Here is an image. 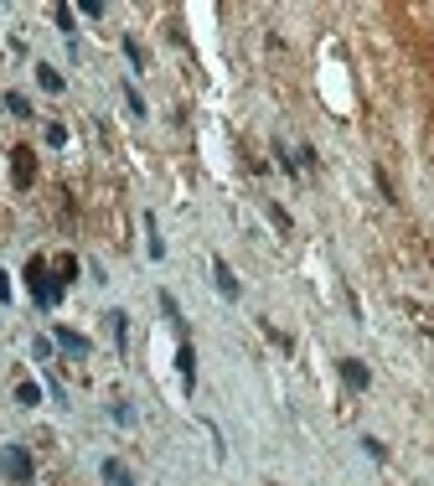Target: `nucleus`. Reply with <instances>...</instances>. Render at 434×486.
I'll return each instance as SVG.
<instances>
[{"instance_id":"nucleus-6","label":"nucleus","mask_w":434,"mask_h":486,"mask_svg":"<svg viewBox=\"0 0 434 486\" xmlns=\"http://www.w3.org/2000/svg\"><path fill=\"white\" fill-rule=\"evenodd\" d=\"M57 347L73 352V357H88V337H78V331H68V326L57 331Z\"/></svg>"},{"instance_id":"nucleus-9","label":"nucleus","mask_w":434,"mask_h":486,"mask_svg":"<svg viewBox=\"0 0 434 486\" xmlns=\"http://www.w3.org/2000/svg\"><path fill=\"white\" fill-rule=\"evenodd\" d=\"M37 83H41L47 93H62V73H57V68H47V62H37Z\"/></svg>"},{"instance_id":"nucleus-14","label":"nucleus","mask_w":434,"mask_h":486,"mask_svg":"<svg viewBox=\"0 0 434 486\" xmlns=\"http://www.w3.org/2000/svg\"><path fill=\"white\" fill-rule=\"evenodd\" d=\"M6 109L16 114V120H31V104H26V93H6Z\"/></svg>"},{"instance_id":"nucleus-13","label":"nucleus","mask_w":434,"mask_h":486,"mask_svg":"<svg viewBox=\"0 0 434 486\" xmlns=\"http://www.w3.org/2000/svg\"><path fill=\"white\" fill-rule=\"evenodd\" d=\"M16 404L37 409V404H41V388H37V383H16Z\"/></svg>"},{"instance_id":"nucleus-19","label":"nucleus","mask_w":434,"mask_h":486,"mask_svg":"<svg viewBox=\"0 0 434 486\" xmlns=\"http://www.w3.org/2000/svg\"><path fill=\"white\" fill-rule=\"evenodd\" d=\"M108 414H114L119 424H135V409H129V404H108Z\"/></svg>"},{"instance_id":"nucleus-3","label":"nucleus","mask_w":434,"mask_h":486,"mask_svg":"<svg viewBox=\"0 0 434 486\" xmlns=\"http://www.w3.org/2000/svg\"><path fill=\"white\" fill-rule=\"evenodd\" d=\"M176 367H181V383H187V393L197 388V352H191V342L181 337V347H176Z\"/></svg>"},{"instance_id":"nucleus-18","label":"nucleus","mask_w":434,"mask_h":486,"mask_svg":"<svg viewBox=\"0 0 434 486\" xmlns=\"http://www.w3.org/2000/svg\"><path fill=\"white\" fill-rule=\"evenodd\" d=\"M57 26H62V37H68V47H73V10L68 6H57Z\"/></svg>"},{"instance_id":"nucleus-4","label":"nucleus","mask_w":434,"mask_h":486,"mask_svg":"<svg viewBox=\"0 0 434 486\" xmlns=\"http://www.w3.org/2000/svg\"><path fill=\"white\" fill-rule=\"evenodd\" d=\"M212 279H217V295L223 300H238V279H233V269H227V259H212Z\"/></svg>"},{"instance_id":"nucleus-7","label":"nucleus","mask_w":434,"mask_h":486,"mask_svg":"<svg viewBox=\"0 0 434 486\" xmlns=\"http://www.w3.org/2000/svg\"><path fill=\"white\" fill-rule=\"evenodd\" d=\"M104 486H135V476H129V466H119V460H104Z\"/></svg>"},{"instance_id":"nucleus-11","label":"nucleus","mask_w":434,"mask_h":486,"mask_svg":"<svg viewBox=\"0 0 434 486\" xmlns=\"http://www.w3.org/2000/svg\"><path fill=\"white\" fill-rule=\"evenodd\" d=\"M108 331H114V342L124 347V337H129V316L124 310H108Z\"/></svg>"},{"instance_id":"nucleus-2","label":"nucleus","mask_w":434,"mask_h":486,"mask_svg":"<svg viewBox=\"0 0 434 486\" xmlns=\"http://www.w3.org/2000/svg\"><path fill=\"white\" fill-rule=\"evenodd\" d=\"M0 471H6L16 486H26V481H31V456H26V445H6V450H0Z\"/></svg>"},{"instance_id":"nucleus-15","label":"nucleus","mask_w":434,"mask_h":486,"mask_svg":"<svg viewBox=\"0 0 434 486\" xmlns=\"http://www.w3.org/2000/svg\"><path fill=\"white\" fill-rule=\"evenodd\" d=\"M145 233H150V259H160V254H166V243H160V228H155V218H145Z\"/></svg>"},{"instance_id":"nucleus-10","label":"nucleus","mask_w":434,"mask_h":486,"mask_svg":"<svg viewBox=\"0 0 434 486\" xmlns=\"http://www.w3.org/2000/svg\"><path fill=\"white\" fill-rule=\"evenodd\" d=\"M160 310H166V316H171V326H176L181 337H187V316H181V306H176V300H171V295H160Z\"/></svg>"},{"instance_id":"nucleus-21","label":"nucleus","mask_w":434,"mask_h":486,"mask_svg":"<svg viewBox=\"0 0 434 486\" xmlns=\"http://www.w3.org/2000/svg\"><path fill=\"white\" fill-rule=\"evenodd\" d=\"M269 223H274V228H285V233H290V212H285V207H269Z\"/></svg>"},{"instance_id":"nucleus-17","label":"nucleus","mask_w":434,"mask_h":486,"mask_svg":"<svg viewBox=\"0 0 434 486\" xmlns=\"http://www.w3.org/2000/svg\"><path fill=\"white\" fill-rule=\"evenodd\" d=\"M362 450H367V456H372V460H388V445H383V440H372V435L362 440Z\"/></svg>"},{"instance_id":"nucleus-1","label":"nucleus","mask_w":434,"mask_h":486,"mask_svg":"<svg viewBox=\"0 0 434 486\" xmlns=\"http://www.w3.org/2000/svg\"><path fill=\"white\" fill-rule=\"evenodd\" d=\"M26 290H31L37 306H57L62 300V285L47 274V259H26Z\"/></svg>"},{"instance_id":"nucleus-8","label":"nucleus","mask_w":434,"mask_h":486,"mask_svg":"<svg viewBox=\"0 0 434 486\" xmlns=\"http://www.w3.org/2000/svg\"><path fill=\"white\" fill-rule=\"evenodd\" d=\"M10 156H16V187H26V181H31V171H37V166H31V150L21 145V150H10Z\"/></svg>"},{"instance_id":"nucleus-12","label":"nucleus","mask_w":434,"mask_h":486,"mask_svg":"<svg viewBox=\"0 0 434 486\" xmlns=\"http://www.w3.org/2000/svg\"><path fill=\"white\" fill-rule=\"evenodd\" d=\"M73 274H78V259H73V254H62V259H57V285L68 290V285H73Z\"/></svg>"},{"instance_id":"nucleus-16","label":"nucleus","mask_w":434,"mask_h":486,"mask_svg":"<svg viewBox=\"0 0 434 486\" xmlns=\"http://www.w3.org/2000/svg\"><path fill=\"white\" fill-rule=\"evenodd\" d=\"M124 104H129V114H145V99L135 93V83H124Z\"/></svg>"},{"instance_id":"nucleus-20","label":"nucleus","mask_w":434,"mask_h":486,"mask_svg":"<svg viewBox=\"0 0 434 486\" xmlns=\"http://www.w3.org/2000/svg\"><path fill=\"white\" fill-rule=\"evenodd\" d=\"M47 145H68V129H62V124H47Z\"/></svg>"},{"instance_id":"nucleus-5","label":"nucleus","mask_w":434,"mask_h":486,"mask_svg":"<svg viewBox=\"0 0 434 486\" xmlns=\"http://www.w3.org/2000/svg\"><path fill=\"white\" fill-rule=\"evenodd\" d=\"M341 377H346V388H357V393L372 383V373H367V367L357 362V357H341Z\"/></svg>"}]
</instances>
